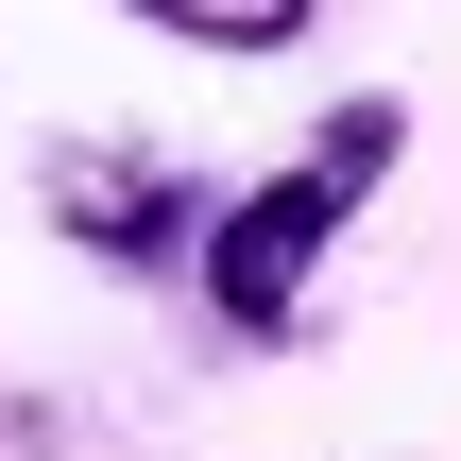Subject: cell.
<instances>
[{"label":"cell","mask_w":461,"mask_h":461,"mask_svg":"<svg viewBox=\"0 0 461 461\" xmlns=\"http://www.w3.org/2000/svg\"><path fill=\"white\" fill-rule=\"evenodd\" d=\"M393 137H411V103H342L274 188H240V205L205 222V308H222V342H291V325H308L325 240L359 222V188L393 171Z\"/></svg>","instance_id":"1"},{"label":"cell","mask_w":461,"mask_h":461,"mask_svg":"<svg viewBox=\"0 0 461 461\" xmlns=\"http://www.w3.org/2000/svg\"><path fill=\"white\" fill-rule=\"evenodd\" d=\"M51 222H68V240H86L103 274H171V257L205 274V222H222V205H205V188H188L171 154H120V137H68V154H51Z\"/></svg>","instance_id":"2"},{"label":"cell","mask_w":461,"mask_h":461,"mask_svg":"<svg viewBox=\"0 0 461 461\" xmlns=\"http://www.w3.org/2000/svg\"><path fill=\"white\" fill-rule=\"evenodd\" d=\"M137 17H171V34H205V51H274V34H308V0H137Z\"/></svg>","instance_id":"3"},{"label":"cell","mask_w":461,"mask_h":461,"mask_svg":"<svg viewBox=\"0 0 461 461\" xmlns=\"http://www.w3.org/2000/svg\"><path fill=\"white\" fill-rule=\"evenodd\" d=\"M0 461H68V428H51L34 393H0Z\"/></svg>","instance_id":"4"}]
</instances>
